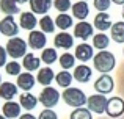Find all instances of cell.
Masks as SVG:
<instances>
[{
    "label": "cell",
    "mask_w": 124,
    "mask_h": 119,
    "mask_svg": "<svg viewBox=\"0 0 124 119\" xmlns=\"http://www.w3.org/2000/svg\"><path fill=\"white\" fill-rule=\"evenodd\" d=\"M0 33L8 38H16L19 33V25L16 24L14 16H5L0 21Z\"/></svg>",
    "instance_id": "obj_6"
},
{
    "label": "cell",
    "mask_w": 124,
    "mask_h": 119,
    "mask_svg": "<svg viewBox=\"0 0 124 119\" xmlns=\"http://www.w3.org/2000/svg\"><path fill=\"white\" fill-rule=\"evenodd\" d=\"M55 75L57 74L52 70V67L50 66H47V67H41L39 70H38V77H36V80H38V83L42 86H50V83L55 80Z\"/></svg>",
    "instance_id": "obj_18"
},
{
    "label": "cell",
    "mask_w": 124,
    "mask_h": 119,
    "mask_svg": "<svg viewBox=\"0 0 124 119\" xmlns=\"http://www.w3.org/2000/svg\"><path fill=\"white\" fill-rule=\"evenodd\" d=\"M46 42H47V39H46V33H42L41 30L30 31V35H28V46H30L33 50L44 49Z\"/></svg>",
    "instance_id": "obj_11"
},
{
    "label": "cell",
    "mask_w": 124,
    "mask_h": 119,
    "mask_svg": "<svg viewBox=\"0 0 124 119\" xmlns=\"http://www.w3.org/2000/svg\"><path fill=\"white\" fill-rule=\"evenodd\" d=\"M107 102H108V99L104 94H93V96L88 97L86 105H88V110H90L91 113L102 114L107 108Z\"/></svg>",
    "instance_id": "obj_5"
},
{
    "label": "cell",
    "mask_w": 124,
    "mask_h": 119,
    "mask_svg": "<svg viewBox=\"0 0 124 119\" xmlns=\"http://www.w3.org/2000/svg\"><path fill=\"white\" fill-rule=\"evenodd\" d=\"M41 64V58H38L35 53H27L22 60V66L27 69V72H33V70H38Z\"/></svg>",
    "instance_id": "obj_24"
},
{
    "label": "cell",
    "mask_w": 124,
    "mask_h": 119,
    "mask_svg": "<svg viewBox=\"0 0 124 119\" xmlns=\"http://www.w3.org/2000/svg\"><path fill=\"white\" fill-rule=\"evenodd\" d=\"M93 64H94V69L99 70L101 74H108L110 70L115 69L116 66V60L115 55L108 50H101L94 55L93 58Z\"/></svg>",
    "instance_id": "obj_1"
},
{
    "label": "cell",
    "mask_w": 124,
    "mask_h": 119,
    "mask_svg": "<svg viewBox=\"0 0 124 119\" xmlns=\"http://www.w3.org/2000/svg\"><path fill=\"white\" fill-rule=\"evenodd\" d=\"M35 82H36V78H35V75L31 72H22L17 77L16 85H17L19 89H24V92H30V89L35 86Z\"/></svg>",
    "instance_id": "obj_14"
},
{
    "label": "cell",
    "mask_w": 124,
    "mask_h": 119,
    "mask_svg": "<svg viewBox=\"0 0 124 119\" xmlns=\"http://www.w3.org/2000/svg\"><path fill=\"white\" fill-rule=\"evenodd\" d=\"M123 55H124V50H123Z\"/></svg>",
    "instance_id": "obj_44"
},
{
    "label": "cell",
    "mask_w": 124,
    "mask_h": 119,
    "mask_svg": "<svg viewBox=\"0 0 124 119\" xmlns=\"http://www.w3.org/2000/svg\"><path fill=\"white\" fill-rule=\"evenodd\" d=\"M55 25H57L61 31H66L68 28L72 27V17H71L69 14H66V13H60V14L57 16V19H55Z\"/></svg>",
    "instance_id": "obj_28"
},
{
    "label": "cell",
    "mask_w": 124,
    "mask_h": 119,
    "mask_svg": "<svg viewBox=\"0 0 124 119\" xmlns=\"http://www.w3.org/2000/svg\"><path fill=\"white\" fill-rule=\"evenodd\" d=\"M5 69H6V74L8 75H21V69H22V64L21 63H17L16 60H13V61H9V63H6V66H5Z\"/></svg>",
    "instance_id": "obj_33"
},
{
    "label": "cell",
    "mask_w": 124,
    "mask_h": 119,
    "mask_svg": "<svg viewBox=\"0 0 124 119\" xmlns=\"http://www.w3.org/2000/svg\"><path fill=\"white\" fill-rule=\"evenodd\" d=\"M0 85H2V75H0Z\"/></svg>",
    "instance_id": "obj_43"
},
{
    "label": "cell",
    "mask_w": 124,
    "mask_h": 119,
    "mask_svg": "<svg viewBox=\"0 0 124 119\" xmlns=\"http://www.w3.org/2000/svg\"><path fill=\"white\" fill-rule=\"evenodd\" d=\"M71 9H72V16L76 19H79V21H85V19L88 17V14H90V6H88V3L83 2V0L76 2Z\"/></svg>",
    "instance_id": "obj_19"
},
{
    "label": "cell",
    "mask_w": 124,
    "mask_h": 119,
    "mask_svg": "<svg viewBox=\"0 0 124 119\" xmlns=\"http://www.w3.org/2000/svg\"><path fill=\"white\" fill-rule=\"evenodd\" d=\"M28 3L33 14H47L54 5V0H30Z\"/></svg>",
    "instance_id": "obj_15"
},
{
    "label": "cell",
    "mask_w": 124,
    "mask_h": 119,
    "mask_svg": "<svg viewBox=\"0 0 124 119\" xmlns=\"http://www.w3.org/2000/svg\"><path fill=\"white\" fill-rule=\"evenodd\" d=\"M60 92L52 86H46L39 94V102L44 105V108H54L60 100Z\"/></svg>",
    "instance_id": "obj_4"
},
{
    "label": "cell",
    "mask_w": 124,
    "mask_h": 119,
    "mask_svg": "<svg viewBox=\"0 0 124 119\" xmlns=\"http://www.w3.org/2000/svg\"><path fill=\"white\" fill-rule=\"evenodd\" d=\"M36 24H38V19L31 11L21 13V17H19V27L21 28L28 30V31H33L35 27H36Z\"/></svg>",
    "instance_id": "obj_12"
},
{
    "label": "cell",
    "mask_w": 124,
    "mask_h": 119,
    "mask_svg": "<svg viewBox=\"0 0 124 119\" xmlns=\"http://www.w3.org/2000/svg\"><path fill=\"white\" fill-rule=\"evenodd\" d=\"M38 119H58V116H57V113H55L52 108H44V110L39 113Z\"/></svg>",
    "instance_id": "obj_36"
},
{
    "label": "cell",
    "mask_w": 124,
    "mask_h": 119,
    "mask_svg": "<svg viewBox=\"0 0 124 119\" xmlns=\"http://www.w3.org/2000/svg\"><path fill=\"white\" fill-rule=\"evenodd\" d=\"M74 56L79 61H82V63H86V61L94 58V47L90 46V44H86V42L79 44V46L76 47V55Z\"/></svg>",
    "instance_id": "obj_10"
},
{
    "label": "cell",
    "mask_w": 124,
    "mask_h": 119,
    "mask_svg": "<svg viewBox=\"0 0 124 119\" xmlns=\"http://www.w3.org/2000/svg\"><path fill=\"white\" fill-rule=\"evenodd\" d=\"M19 119H38V118H35L33 114H30V113H25V114H21Z\"/></svg>",
    "instance_id": "obj_38"
},
{
    "label": "cell",
    "mask_w": 124,
    "mask_h": 119,
    "mask_svg": "<svg viewBox=\"0 0 124 119\" xmlns=\"http://www.w3.org/2000/svg\"><path fill=\"white\" fill-rule=\"evenodd\" d=\"M83 2H85V0H83Z\"/></svg>",
    "instance_id": "obj_45"
},
{
    "label": "cell",
    "mask_w": 124,
    "mask_h": 119,
    "mask_svg": "<svg viewBox=\"0 0 124 119\" xmlns=\"http://www.w3.org/2000/svg\"><path fill=\"white\" fill-rule=\"evenodd\" d=\"M19 104H21V107L24 108V110L30 111L38 105V99L35 97L31 92H22L21 97H19Z\"/></svg>",
    "instance_id": "obj_23"
},
{
    "label": "cell",
    "mask_w": 124,
    "mask_h": 119,
    "mask_svg": "<svg viewBox=\"0 0 124 119\" xmlns=\"http://www.w3.org/2000/svg\"><path fill=\"white\" fill-rule=\"evenodd\" d=\"M94 89H96L97 94H110V92L115 89V82H113L112 75L108 74H102L99 78L94 82Z\"/></svg>",
    "instance_id": "obj_7"
},
{
    "label": "cell",
    "mask_w": 124,
    "mask_h": 119,
    "mask_svg": "<svg viewBox=\"0 0 124 119\" xmlns=\"http://www.w3.org/2000/svg\"><path fill=\"white\" fill-rule=\"evenodd\" d=\"M93 28H94V25H91L90 22L79 21V24H76V27H74V38L86 41L88 38L93 36Z\"/></svg>",
    "instance_id": "obj_9"
},
{
    "label": "cell",
    "mask_w": 124,
    "mask_h": 119,
    "mask_svg": "<svg viewBox=\"0 0 124 119\" xmlns=\"http://www.w3.org/2000/svg\"><path fill=\"white\" fill-rule=\"evenodd\" d=\"M112 6V0H94V8L99 13H105Z\"/></svg>",
    "instance_id": "obj_35"
},
{
    "label": "cell",
    "mask_w": 124,
    "mask_h": 119,
    "mask_svg": "<svg viewBox=\"0 0 124 119\" xmlns=\"http://www.w3.org/2000/svg\"><path fill=\"white\" fill-rule=\"evenodd\" d=\"M0 119H6L5 116H3V114H0Z\"/></svg>",
    "instance_id": "obj_41"
},
{
    "label": "cell",
    "mask_w": 124,
    "mask_h": 119,
    "mask_svg": "<svg viewBox=\"0 0 124 119\" xmlns=\"http://www.w3.org/2000/svg\"><path fill=\"white\" fill-rule=\"evenodd\" d=\"M0 11L6 16H14L19 13L17 0H0Z\"/></svg>",
    "instance_id": "obj_22"
},
{
    "label": "cell",
    "mask_w": 124,
    "mask_h": 119,
    "mask_svg": "<svg viewBox=\"0 0 124 119\" xmlns=\"http://www.w3.org/2000/svg\"><path fill=\"white\" fill-rule=\"evenodd\" d=\"M21 108H22L21 104L8 100V102H5V104H3L2 113H3V116H5L6 119H16V118L21 116Z\"/></svg>",
    "instance_id": "obj_16"
},
{
    "label": "cell",
    "mask_w": 124,
    "mask_h": 119,
    "mask_svg": "<svg viewBox=\"0 0 124 119\" xmlns=\"http://www.w3.org/2000/svg\"><path fill=\"white\" fill-rule=\"evenodd\" d=\"M69 119H93L91 116V111L88 108H74V111L69 114Z\"/></svg>",
    "instance_id": "obj_32"
},
{
    "label": "cell",
    "mask_w": 124,
    "mask_h": 119,
    "mask_svg": "<svg viewBox=\"0 0 124 119\" xmlns=\"http://www.w3.org/2000/svg\"><path fill=\"white\" fill-rule=\"evenodd\" d=\"M74 80V75L69 70H60V72L55 75V82L60 88H71V83Z\"/></svg>",
    "instance_id": "obj_25"
},
{
    "label": "cell",
    "mask_w": 124,
    "mask_h": 119,
    "mask_svg": "<svg viewBox=\"0 0 124 119\" xmlns=\"http://www.w3.org/2000/svg\"><path fill=\"white\" fill-rule=\"evenodd\" d=\"M6 55H8L6 49L0 46V67H2V66H6Z\"/></svg>",
    "instance_id": "obj_37"
},
{
    "label": "cell",
    "mask_w": 124,
    "mask_h": 119,
    "mask_svg": "<svg viewBox=\"0 0 124 119\" xmlns=\"http://www.w3.org/2000/svg\"><path fill=\"white\" fill-rule=\"evenodd\" d=\"M94 27L99 31H105L108 28H112V19L107 13H97L94 17Z\"/></svg>",
    "instance_id": "obj_21"
},
{
    "label": "cell",
    "mask_w": 124,
    "mask_h": 119,
    "mask_svg": "<svg viewBox=\"0 0 124 119\" xmlns=\"http://www.w3.org/2000/svg\"><path fill=\"white\" fill-rule=\"evenodd\" d=\"M58 61H60V66L63 67V70H68V69H71V67H74V64H76V56L69 52H64L63 55L58 58Z\"/></svg>",
    "instance_id": "obj_30"
},
{
    "label": "cell",
    "mask_w": 124,
    "mask_h": 119,
    "mask_svg": "<svg viewBox=\"0 0 124 119\" xmlns=\"http://www.w3.org/2000/svg\"><path fill=\"white\" fill-rule=\"evenodd\" d=\"M14 96H17V85L11 82H3L0 85V97L5 100H13Z\"/></svg>",
    "instance_id": "obj_20"
},
{
    "label": "cell",
    "mask_w": 124,
    "mask_h": 119,
    "mask_svg": "<svg viewBox=\"0 0 124 119\" xmlns=\"http://www.w3.org/2000/svg\"><path fill=\"white\" fill-rule=\"evenodd\" d=\"M63 100L72 108H82L86 105V94L79 88H66L63 91Z\"/></svg>",
    "instance_id": "obj_2"
},
{
    "label": "cell",
    "mask_w": 124,
    "mask_h": 119,
    "mask_svg": "<svg viewBox=\"0 0 124 119\" xmlns=\"http://www.w3.org/2000/svg\"><path fill=\"white\" fill-rule=\"evenodd\" d=\"M54 6H55V9L60 11V13H66L68 9L72 8L71 0H54Z\"/></svg>",
    "instance_id": "obj_34"
},
{
    "label": "cell",
    "mask_w": 124,
    "mask_h": 119,
    "mask_svg": "<svg viewBox=\"0 0 124 119\" xmlns=\"http://www.w3.org/2000/svg\"><path fill=\"white\" fill-rule=\"evenodd\" d=\"M112 31V39L118 44H124V21L115 22L110 28Z\"/></svg>",
    "instance_id": "obj_26"
},
{
    "label": "cell",
    "mask_w": 124,
    "mask_h": 119,
    "mask_svg": "<svg viewBox=\"0 0 124 119\" xmlns=\"http://www.w3.org/2000/svg\"><path fill=\"white\" fill-rule=\"evenodd\" d=\"M58 60V55H57V50L55 49H44L41 53V61L44 64H54L55 61Z\"/></svg>",
    "instance_id": "obj_31"
},
{
    "label": "cell",
    "mask_w": 124,
    "mask_h": 119,
    "mask_svg": "<svg viewBox=\"0 0 124 119\" xmlns=\"http://www.w3.org/2000/svg\"><path fill=\"white\" fill-rule=\"evenodd\" d=\"M39 27L42 33H54L57 25H55V21H52L50 16H42L39 19Z\"/></svg>",
    "instance_id": "obj_29"
},
{
    "label": "cell",
    "mask_w": 124,
    "mask_h": 119,
    "mask_svg": "<svg viewBox=\"0 0 124 119\" xmlns=\"http://www.w3.org/2000/svg\"><path fill=\"white\" fill-rule=\"evenodd\" d=\"M74 78H76V82L79 83H88L91 78V75H93V70H91V67H88L86 64H79V66L74 69Z\"/></svg>",
    "instance_id": "obj_17"
},
{
    "label": "cell",
    "mask_w": 124,
    "mask_h": 119,
    "mask_svg": "<svg viewBox=\"0 0 124 119\" xmlns=\"http://www.w3.org/2000/svg\"><path fill=\"white\" fill-rule=\"evenodd\" d=\"M54 44L57 49H61V50H68L74 46V39H72V35H69L68 31H61L58 33L57 36L54 38Z\"/></svg>",
    "instance_id": "obj_13"
},
{
    "label": "cell",
    "mask_w": 124,
    "mask_h": 119,
    "mask_svg": "<svg viewBox=\"0 0 124 119\" xmlns=\"http://www.w3.org/2000/svg\"><path fill=\"white\" fill-rule=\"evenodd\" d=\"M19 3H25V2H30V0H17Z\"/></svg>",
    "instance_id": "obj_40"
},
{
    "label": "cell",
    "mask_w": 124,
    "mask_h": 119,
    "mask_svg": "<svg viewBox=\"0 0 124 119\" xmlns=\"http://www.w3.org/2000/svg\"><path fill=\"white\" fill-rule=\"evenodd\" d=\"M115 5H124V0H112Z\"/></svg>",
    "instance_id": "obj_39"
},
{
    "label": "cell",
    "mask_w": 124,
    "mask_h": 119,
    "mask_svg": "<svg viewBox=\"0 0 124 119\" xmlns=\"http://www.w3.org/2000/svg\"><path fill=\"white\" fill-rule=\"evenodd\" d=\"M27 47L28 44L25 42L22 38L16 36V38H11V39H8V42H6V52H8V55L11 56L13 60H17V58H24L25 55H27Z\"/></svg>",
    "instance_id": "obj_3"
},
{
    "label": "cell",
    "mask_w": 124,
    "mask_h": 119,
    "mask_svg": "<svg viewBox=\"0 0 124 119\" xmlns=\"http://www.w3.org/2000/svg\"><path fill=\"white\" fill-rule=\"evenodd\" d=\"M123 19H124V5H123Z\"/></svg>",
    "instance_id": "obj_42"
},
{
    "label": "cell",
    "mask_w": 124,
    "mask_h": 119,
    "mask_svg": "<svg viewBox=\"0 0 124 119\" xmlns=\"http://www.w3.org/2000/svg\"><path fill=\"white\" fill-rule=\"evenodd\" d=\"M108 44H110V39H108V36H107L104 31H101V33H97V35L93 36V47L97 49L99 52L101 50H107Z\"/></svg>",
    "instance_id": "obj_27"
},
{
    "label": "cell",
    "mask_w": 124,
    "mask_h": 119,
    "mask_svg": "<svg viewBox=\"0 0 124 119\" xmlns=\"http://www.w3.org/2000/svg\"><path fill=\"white\" fill-rule=\"evenodd\" d=\"M105 113L108 114L110 118H119V116H123V113H124V100L121 97H112V99H108V102H107V108H105Z\"/></svg>",
    "instance_id": "obj_8"
}]
</instances>
